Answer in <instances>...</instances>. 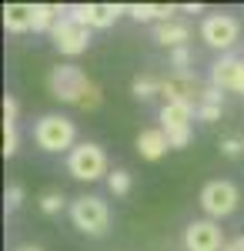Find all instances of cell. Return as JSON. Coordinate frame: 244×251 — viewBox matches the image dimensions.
I'll return each instance as SVG.
<instances>
[{
  "label": "cell",
  "instance_id": "cell-15",
  "mask_svg": "<svg viewBox=\"0 0 244 251\" xmlns=\"http://www.w3.org/2000/svg\"><path fill=\"white\" fill-rule=\"evenodd\" d=\"M154 40H157L161 47H171V50H177V47H188V27H184L181 20L157 24V27H154Z\"/></svg>",
  "mask_w": 244,
  "mask_h": 251
},
{
  "label": "cell",
  "instance_id": "cell-6",
  "mask_svg": "<svg viewBox=\"0 0 244 251\" xmlns=\"http://www.w3.org/2000/svg\"><path fill=\"white\" fill-rule=\"evenodd\" d=\"M201 208L207 211V218H227L238 208V188L231 181H211V184H204Z\"/></svg>",
  "mask_w": 244,
  "mask_h": 251
},
{
  "label": "cell",
  "instance_id": "cell-7",
  "mask_svg": "<svg viewBox=\"0 0 244 251\" xmlns=\"http://www.w3.org/2000/svg\"><path fill=\"white\" fill-rule=\"evenodd\" d=\"M238 34H241V24H238L234 17H227V14H211V17L201 24V37H204V44L214 47V50L234 47Z\"/></svg>",
  "mask_w": 244,
  "mask_h": 251
},
{
  "label": "cell",
  "instance_id": "cell-20",
  "mask_svg": "<svg viewBox=\"0 0 244 251\" xmlns=\"http://www.w3.org/2000/svg\"><path fill=\"white\" fill-rule=\"evenodd\" d=\"M40 211H44V214L64 211V194H60V191H44V194H40Z\"/></svg>",
  "mask_w": 244,
  "mask_h": 251
},
{
  "label": "cell",
  "instance_id": "cell-8",
  "mask_svg": "<svg viewBox=\"0 0 244 251\" xmlns=\"http://www.w3.org/2000/svg\"><path fill=\"white\" fill-rule=\"evenodd\" d=\"M224 234L221 228L207 218V221H191L184 228V248L188 251H224Z\"/></svg>",
  "mask_w": 244,
  "mask_h": 251
},
{
  "label": "cell",
  "instance_id": "cell-3",
  "mask_svg": "<svg viewBox=\"0 0 244 251\" xmlns=\"http://www.w3.org/2000/svg\"><path fill=\"white\" fill-rule=\"evenodd\" d=\"M71 221H74V228H80L84 234H104L107 231V225H111V211H107V204L94 198V194H84V198H77L74 204H71Z\"/></svg>",
  "mask_w": 244,
  "mask_h": 251
},
{
  "label": "cell",
  "instance_id": "cell-9",
  "mask_svg": "<svg viewBox=\"0 0 244 251\" xmlns=\"http://www.w3.org/2000/svg\"><path fill=\"white\" fill-rule=\"evenodd\" d=\"M124 10L127 7H117V3H74V7H67V17L80 20L87 27H111Z\"/></svg>",
  "mask_w": 244,
  "mask_h": 251
},
{
  "label": "cell",
  "instance_id": "cell-10",
  "mask_svg": "<svg viewBox=\"0 0 244 251\" xmlns=\"http://www.w3.org/2000/svg\"><path fill=\"white\" fill-rule=\"evenodd\" d=\"M204 84L194 77V74H174V77H164L161 84V94L168 97V100H184V104H201V97H204Z\"/></svg>",
  "mask_w": 244,
  "mask_h": 251
},
{
  "label": "cell",
  "instance_id": "cell-17",
  "mask_svg": "<svg viewBox=\"0 0 244 251\" xmlns=\"http://www.w3.org/2000/svg\"><path fill=\"white\" fill-rule=\"evenodd\" d=\"M64 14L67 10H60L57 3H34V30H54Z\"/></svg>",
  "mask_w": 244,
  "mask_h": 251
},
{
  "label": "cell",
  "instance_id": "cell-1",
  "mask_svg": "<svg viewBox=\"0 0 244 251\" xmlns=\"http://www.w3.org/2000/svg\"><path fill=\"white\" fill-rule=\"evenodd\" d=\"M50 94L64 104H77L84 111L100 107V87L77 64H60V67L50 71Z\"/></svg>",
  "mask_w": 244,
  "mask_h": 251
},
{
  "label": "cell",
  "instance_id": "cell-26",
  "mask_svg": "<svg viewBox=\"0 0 244 251\" xmlns=\"http://www.w3.org/2000/svg\"><path fill=\"white\" fill-rule=\"evenodd\" d=\"M20 201H24V188H20V184H10V188H7V194H3V204H7V211L20 208Z\"/></svg>",
  "mask_w": 244,
  "mask_h": 251
},
{
  "label": "cell",
  "instance_id": "cell-21",
  "mask_svg": "<svg viewBox=\"0 0 244 251\" xmlns=\"http://www.w3.org/2000/svg\"><path fill=\"white\" fill-rule=\"evenodd\" d=\"M221 154H224V157H241L244 154V137L241 134L221 137Z\"/></svg>",
  "mask_w": 244,
  "mask_h": 251
},
{
  "label": "cell",
  "instance_id": "cell-13",
  "mask_svg": "<svg viewBox=\"0 0 244 251\" xmlns=\"http://www.w3.org/2000/svg\"><path fill=\"white\" fill-rule=\"evenodd\" d=\"M238 74H241V57H221L211 67V87H218V91H234V87H238Z\"/></svg>",
  "mask_w": 244,
  "mask_h": 251
},
{
  "label": "cell",
  "instance_id": "cell-23",
  "mask_svg": "<svg viewBox=\"0 0 244 251\" xmlns=\"http://www.w3.org/2000/svg\"><path fill=\"white\" fill-rule=\"evenodd\" d=\"M188 64H191V50H188V47H177V50H171V67H177V74H191Z\"/></svg>",
  "mask_w": 244,
  "mask_h": 251
},
{
  "label": "cell",
  "instance_id": "cell-27",
  "mask_svg": "<svg viewBox=\"0 0 244 251\" xmlns=\"http://www.w3.org/2000/svg\"><path fill=\"white\" fill-rule=\"evenodd\" d=\"M14 117H17V100L7 94L3 97V124H14Z\"/></svg>",
  "mask_w": 244,
  "mask_h": 251
},
{
  "label": "cell",
  "instance_id": "cell-12",
  "mask_svg": "<svg viewBox=\"0 0 244 251\" xmlns=\"http://www.w3.org/2000/svg\"><path fill=\"white\" fill-rule=\"evenodd\" d=\"M194 114H197L194 104H184V100H164V107H161V127H164V131L191 127Z\"/></svg>",
  "mask_w": 244,
  "mask_h": 251
},
{
  "label": "cell",
  "instance_id": "cell-11",
  "mask_svg": "<svg viewBox=\"0 0 244 251\" xmlns=\"http://www.w3.org/2000/svg\"><path fill=\"white\" fill-rule=\"evenodd\" d=\"M168 148H171V141H168V134H164V127H147V131L137 134V154L144 157V161L164 157Z\"/></svg>",
  "mask_w": 244,
  "mask_h": 251
},
{
  "label": "cell",
  "instance_id": "cell-25",
  "mask_svg": "<svg viewBox=\"0 0 244 251\" xmlns=\"http://www.w3.org/2000/svg\"><path fill=\"white\" fill-rule=\"evenodd\" d=\"M171 141V148H188L191 144V127H174V131H164Z\"/></svg>",
  "mask_w": 244,
  "mask_h": 251
},
{
  "label": "cell",
  "instance_id": "cell-28",
  "mask_svg": "<svg viewBox=\"0 0 244 251\" xmlns=\"http://www.w3.org/2000/svg\"><path fill=\"white\" fill-rule=\"evenodd\" d=\"M224 251H244V234H238V238H231L224 245Z\"/></svg>",
  "mask_w": 244,
  "mask_h": 251
},
{
  "label": "cell",
  "instance_id": "cell-16",
  "mask_svg": "<svg viewBox=\"0 0 244 251\" xmlns=\"http://www.w3.org/2000/svg\"><path fill=\"white\" fill-rule=\"evenodd\" d=\"M174 10L177 7H171V3H134V7H127V14L134 20H157V24L174 20Z\"/></svg>",
  "mask_w": 244,
  "mask_h": 251
},
{
  "label": "cell",
  "instance_id": "cell-4",
  "mask_svg": "<svg viewBox=\"0 0 244 251\" xmlns=\"http://www.w3.org/2000/svg\"><path fill=\"white\" fill-rule=\"evenodd\" d=\"M67 168H71V174H74L77 181H97V177L107 174V154H104L100 144L84 141V144H77L74 151H71Z\"/></svg>",
  "mask_w": 244,
  "mask_h": 251
},
{
  "label": "cell",
  "instance_id": "cell-2",
  "mask_svg": "<svg viewBox=\"0 0 244 251\" xmlns=\"http://www.w3.org/2000/svg\"><path fill=\"white\" fill-rule=\"evenodd\" d=\"M74 137H77V127L74 121H67V117L60 114H47L37 121V127H34V141H37L40 151H47V154H60V151H74Z\"/></svg>",
  "mask_w": 244,
  "mask_h": 251
},
{
  "label": "cell",
  "instance_id": "cell-19",
  "mask_svg": "<svg viewBox=\"0 0 244 251\" xmlns=\"http://www.w3.org/2000/svg\"><path fill=\"white\" fill-rule=\"evenodd\" d=\"M161 84H164V80L154 77V74H141V77H134L131 91H134V97H137V100H147V97L161 94Z\"/></svg>",
  "mask_w": 244,
  "mask_h": 251
},
{
  "label": "cell",
  "instance_id": "cell-29",
  "mask_svg": "<svg viewBox=\"0 0 244 251\" xmlns=\"http://www.w3.org/2000/svg\"><path fill=\"white\" fill-rule=\"evenodd\" d=\"M17 251H40V248H34V245H20Z\"/></svg>",
  "mask_w": 244,
  "mask_h": 251
},
{
  "label": "cell",
  "instance_id": "cell-5",
  "mask_svg": "<svg viewBox=\"0 0 244 251\" xmlns=\"http://www.w3.org/2000/svg\"><path fill=\"white\" fill-rule=\"evenodd\" d=\"M50 37H54V47L60 50V54L77 57V54H84V50H87V44H91V27L64 14V17L57 20V27L50 30Z\"/></svg>",
  "mask_w": 244,
  "mask_h": 251
},
{
  "label": "cell",
  "instance_id": "cell-14",
  "mask_svg": "<svg viewBox=\"0 0 244 251\" xmlns=\"http://www.w3.org/2000/svg\"><path fill=\"white\" fill-rule=\"evenodd\" d=\"M3 27L10 34H24L34 27V3H7L3 7Z\"/></svg>",
  "mask_w": 244,
  "mask_h": 251
},
{
  "label": "cell",
  "instance_id": "cell-22",
  "mask_svg": "<svg viewBox=\"0 0 244 251\" xmlns=\"http://www.w3.org/2000/svg\"><path fill=\"white\" fill-rule=\"evenodd\" d=\"M107 188H111V194H127V191H131V174H127V171L107 174Z\"/></svg>",
  "mask_w": 244,
  "mask_h": 251
},
{
  "label": "cell",
  "instance_id": "cell-18",
  "mask_svg": "<svg viewBox=\"0 0 244 251\" xmlns=\"http://www.w3.org/2000/svg\"><path fill=\"white\" fill-rule=\"evenodd\" d=\"M221 117V91L218 87H207L204 97H201V104H197V121H218Z\"/></svg>",
  "mask_w": 244,
  "mask_h": 251
},
{
  "label": "cell",
  "instance_id": "cell-24",
  "mask_svg": "<svg viewBox=\"0 0 244 251\" xmlns=\"http://www.w3.org/2000/svg\"><path fill=\"white\" fill-rule=\"evenodd\" d=\"M17 154V127L14 124H3V157Z\"/></svg>",
  "mask_w": 244,
  "mask_h": 251
}]
</instances>
